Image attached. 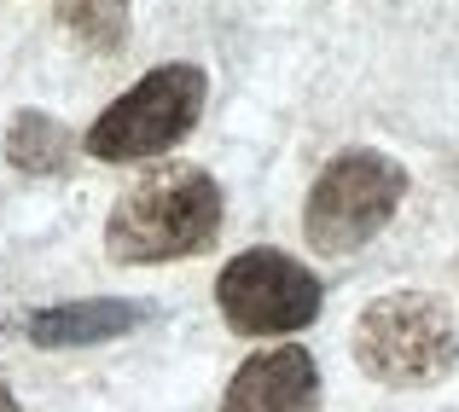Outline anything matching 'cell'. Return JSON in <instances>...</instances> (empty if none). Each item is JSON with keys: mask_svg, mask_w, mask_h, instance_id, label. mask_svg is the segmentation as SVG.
<instances>
[{"mask_svg": "<svg viewBox=\"0 0 459 412\" xmlns=\"http://www.w3.org/2000/svg\"><path fill=\"white\" fill-rule=\"evenodd\" d=\"M227 198L210 168L169 163L152 168L140 186H128L105 215V256L123 268H157V262H186L221 238Z\"/></svg>", "mask_w": 459, "mask_h": 412, "instance_id": "1", "label": "cell"}, {"mask_svg": "<svg viewBox=\"0 0 459 412\" xmlns=\"http://www.w3.org/2000/svg\"><path fill=\"white\" fill-rule=\"evenodd\" d=\"M349 348L384 390H430L459 366V320L430 290H390L355 320Z\"/></svg>", "mask_w": 459, "mask_h": 412, "instance_id": "2", "label": "cell"}, {"mask_svg": "<svg viewBox=\"0 0 459 412\" xmlns=\"http://www.w3.org/2000/svg\"><path fill=\"white\" fill-rule=\"evenodd\" d=\"M407 198V168L378 145H349L314 175L303 203V238L320 256H355L395 221Z\"/></svg>", "mask_w": 459, "mask_h": 412, "instance_id": "3", "label": "cell"}, {"mask_svg": "<svg viewBox=\"0 0 459 412\" xmlns=\"http://www.w3.org/2000/svg\"><path fill=\"white\" fill-rule=\"evenodd\" d=\"M204 99H210L204 64H186V58L157 64L93 116L82 151H88L93 163H152V157L175 151V145L198 128Z\"/></svg>", "mask_w": 459, "mask_h": 412, "instance_id": "4", "label": "cell"}, {"mask_svg": "<svg viewBox=\"0 0 459 412\" xmlns=\"http://www.w3.org/2000/svg\"><path fill=\"white\" fill-rule=\"evenodd\" d=\"M215 302H221L227 331H238V337H291V331L320 320L325 285L291 250L256 245V250H238L221 268Z\"/></svg>", "mask_w": 459, "mask_h": 412, "instance_id": "5", "label": "cell"}, {"mask_svg": "<svg viewBox=\"0 0 459 412\" xmlns=\"http://www.w3.org/2000/svg\"><path fill=\"white\" fill-rule=\"evenodd\" d=\"M221 412H320V366L303 343L256 348L227 378Z\"/></svg>", "mask_w": 459, "mask_h": 412, "instance_id": "6", "label": "cell"}, {"mask_svg": "<svg viewBox=\"0 0 459 412\" xmlns=\"http://www.w3.org/2000/svg\"><path fill=\"white\" fill-rule=\"evenodd\" d=\"M146 320V308L117 296H82V302H58V308L30 313V343L35 348H88V343H111V337L134 331Z\"/></svg>", "mask_w": 459, "mask_h": 412, "instance_id": "7", "label": "cell"}, {"mask_svg": "<svg viewBox=\"0 0 459 412\" xmlns=\"http://www.w3.org/2000/svg\"><path fill=\"white\" fill-rule=\"evenodd\" d=\"M76 151H82V140L53 111H18L6 128V163L18 175H65Z\"/></svg>", "mask_w": 459, "mask_h": 412, "instance_id": "8", "label": "cell"}, {"mask_svg": "<svg viewBox=\"0 0 459 412\" xmlns=\"http://www.w3.org/2000/svg\"><path fill=\"white\" fill-rule=\"evenodd\" d=\"M128 12H134V0H58L65 35L100 58H117L128 47V23H134Z\"/></svg>", "mask_w": 459, "mask_h": 412, "instance_id": "9", "label": "cell"}, {"mask_svg": "<svg viewBox=\"0 0 459 412\" xmlns=\"http://www.w3.org/2000/svg\"><path fill=\"white\" fill-rule=\"evenodd\" d=\"M0 412H18V401H12V390L0 383Z\"/></svg>", "mask_w": 459, "mask_h": 412, "instance_id": "10", "label": "cell"}]
</instances>
